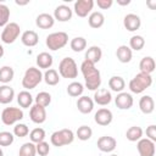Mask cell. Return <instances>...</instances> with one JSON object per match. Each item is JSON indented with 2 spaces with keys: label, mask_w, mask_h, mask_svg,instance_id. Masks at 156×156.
Instances as JSON below:
<instances>
[{
  "label": "cell",
  "mask_w": 156,
  "mask_h": 156,
  "mask_svg": "<svg viewBox=\"0 0 156 156\" xmlns=\"http://www.w3.org/2000/svg\"><path fill=\"white\" fill-rule=\"evenodd\" d=\"M80 71L85 80V87L89 90H98L101 85V76L100 71L95 67V65L84 60L80 65Z\"/></svg>",
  "instance_id": "1"
},
{
  "label": "cell",
  "mask_w": 156,
  "mask_h": 156,
  "mask_svg": "<svg viewBox=\"0 0 156 156\" xmlns=\"http://www.w3.org/2000/svg\"><path fill=\"white\" fill-rule=\"evenodd\" d=\"M43 80V73L37 67H29L26 69L24 76L22 78V87L26 90L34 89Z\"/></svg>",
  "instance_id": "2"
},
{
  "label": "cell",
  "mask_w": 156,
  "mask_h": 156,
  "mask_svg": "<svg viewBox=\"0 0 156 156\" xmlns=\"http://www.w3.org/2000/svg\"><path fill=\"white\" fill-rule=\"evenodd\" d=\"M151 84H152L151 74H146V73L140 72L129 82V89L134 94H140V93L145 91Z\"/></svg>",
  "instance_id": "3"
},
{
  "label": "cell",
  "mask_w": 156,
  "mask_h": 156,
  "mask_svg": "<svg viewBox=\"0 0 156 156\" xmlns=\"http://www.w3.org/2000/svg\"><path fill=\"white\" fill-rule=\"evenodd\" d=\"M58 73L67 79H74L78 76V66L72 57H65L58 65Z\"/></svg>",
  "instance_id": "4"
},
{
  "label": "cell",
  "mask_w": 156,
  "mask_h": 156,
  "mask_svg": "<svg viewBox=\"0 0 156 156\" xmlns=\"http://www.w3.org/2000/svg\"><path fill=\"white\" fill-rule=\"evenodd\" d=\"M68 43V34L66 32H55L51 33L46 37L45 44L46 46L52 50L56 51L58 49H62L63 46H66V44Z\"/></svg>",
  "instance_id": "5"
},
{
  "label": "cell",
  "mask_w": 156,
  "mask_h": 156,
  "mask_svg": "<svg viewBox=\"0 0 156 156\" xmlns=\"http://www.w3.org/2000/svg\"><path fill=\"white\" fill-rule=\"evenodd\" d=\"M51 144L54 146H65V145H68L71 143H73L74 140V133L71 130V129H61V130H56L51 134Z\"/></svg>",
  "instance_id": "6"
},
{
  "label": "cell",
  "mask_w": 156,
  "mask_h": 156,
  "mask_svg": "<svg viewBox=\"0 0 156 156\" xmlns=\"http://www.w3.org/2000/svg\"><path fill=\"white\" fill-rule=\"evenodd\" d=\"M20 33H21L20 26L16 22H10V23H7L4 27L0 38H1L2 43H5V44H12L20 37Z\"/></svg>",
  "instance_id": "7"
},
{
  "label": "cell",
  "mask_w": 156,
  "mask_h": 156,
  "mask_svg": "<svg viewBox=\"0 0 156 156\" xmlns=\"http://www.w3.org/2000/svg\"><path fill=\"white\" fill-rule=\"evenodd\" d=\"M23 118V111L18 107H6L1 113V121L5 126H12Z\"/></svg>",
  "instance_id": "8"
},
{
  "label": "cell",
  "mask_w": 156,
  "mask_h": 156,
  "mask_svg": "<svg viewBox=\"0 0 156 156\" xmlns=\"http://www.w3.org/2000/svg\"><path fill=\"white\" fill-rule=\"evenodd\" d=\"M136 149L140 156H155V143L147 138H141L140 140H138Z\"/></svg>",
  "instance_id": "9"
},
{
  "label": "cell",
  "mask_w": 156,
  "mask_h": 156,
  "mask_svg": "<svg viewBox=\"0 0 156 156\" xmlns=\"http://www.w3.org/2000/svg\"><path fill=\"white\" fill-rule=\"evenodd\" d=\"M94 4L95 2L93 0H77L74 2L73 10L78 17H87L93 10Z\"/></svg>",
  "instance_id": "10"
},
{
  "label": "cell",
  "mask_w": 156,
  "mask_h": 156,
  "mask_svg": "<svg viewBox=\"0 0 156 156\" xmlns=\"http://www.w3.org/2000/svg\"><path fill=\"white\" fill-rule=\"evenodd\" d=\"M98 149L102 152H112L116 146H117V141L113 136H110V135H104V136H100L98 139Z\"/></svg>",
  "instance_id": "11"
},
{
  "label": "cell",
  "mask_w": 156,
  "mask_h": 156,
  "mask_svg": "<svg viewBox=\"0 0 156 156\" xmlns=\"http://www.w3.org/2000/svg\"><path fill=\"white\" fill-rule=\"evenodd\" d=\"M29 117L32 119V122L40 124L44 123L46 121V110L45 107L34 104L33 106H30V111H29Z\"/></svg>",
  "instance_id": "12"
},
{
  "label": "cell",
  "mask_w": 156,
  "mask_h": 156,
  "mask_svg": "<svg viewBox=\"0 0 156 156\" xmlns=\"http://www.w3.org/2000/svg\"><path fill=\"white\" fill-rule=\"evenodd\" d=\"M123 26H124V28H126L127 30H129V32H135V30H138V29L140 28V26H141V20H140V17H139L138 15H135V13H128V15H126L124 18H123Z\"/></svg>",
  "instance_id": "13"
},
{
  "label": "cell",
  "mask_w": 156,
  "mask_h": 156,
  "mask_svg": "<svg viewBox=\"0 0 156 156\" xmlns=\"http://www.w3.org/2000/svg\"><path fill=\"white\" fill-rule=\"evenodd\" d=\"M115 102H116V106L121 110H129L133 104H134V100H133V96L129 94V93H118L117 96L115 98Z\"/></svg>",
  "instance_id": "14"
},
{
  "label": "cell",
  "mask_w": 156,
  "mask_h": 156,
  "mask_svg": "<svg viewBox=\"0 0 156 156\" xmlns=\"http://www.w3.org/2000/svg\"><path fill=\"white\" fill-rule=\"evenodd\" d=\"M94 119L99 126H108L113 119V115L108 108H100L96 111Z\"/></svg>",
  "instance_id": "15"
},
{
  "label": "cell",
  "mask_w": 156,
  "mask_h": 156,
  "mask_svg": "<svg viewBox=\"0 0 156 156\" xmlns=\"http://www.w3.org/2000/svg\"><path fill=\"white\" fill-rule=\"evenodd\" d=\"M54 18L58 22H67L72 18V10L67 5H58L54 11Z\"/></svg>",
  "instance_id": "16"
},
{
  "label": "cell",
  "mask_w": 156,
  "mask_h": 156,
  "mask_svg": "<svg viewBox=\"0 0 156 156\" xmlns=\"http://www.w3.org/2000/svg\"><path fill=\"white\" fill-rule=\"evenodd\" d=\"M112 100V95L107 89H98L94 94V102H96L100 106L108 105Z\"/></svg>",
  "instance_id": "17"
},
{
  "label": "cell",
  "mask_w": 156,
  "mask_h": 156,
  "mask_svg": "<svg viewBox=\"0 0 156 156\" xmlns=\"http://www.w3.org/2000/svg\"><path fill=\"white\" fill-rule=\"evenodd\" d=\"M139 108L143 113L150 115L155 110V101L150 95H144L139 100Z\"/></svg>",
  "instance_id": "18"
},
{
  "label": "cell",
  "mask_w": 156,
  "mask_h": 156,
  "mask_svg": "<svg viewBox=\"0 0 156 156\" xmlns=\"http://www.w3.org/2000/svg\"><path fill=\"white\" fill-rule=\"evenodd\" d=\"M54 23H55V18L49 13H40L37 16L35 20V24L40 29H49L54 26Z\"/></svg>",
  "instance_id": "19"
},
{
  "label": "cell",
  "mask_w": 156,
  "mask_h": 156,
  "mask_svg": "<svg viewBox=\"0 0 156 156\" xmlns=\"http://www.w3.org/2000/svg\"><path fill=\"white\" fill-rule=\"evenodd\" d=\"M15 98V90L7 84H4L0 87V104L6 105L10 104Z\"/></svg>",
  "instance_id": "20"
},
{
  "label": "cell",
  "mask_w": 156,
  "mask_h": 156,
  "mask_svg": "<svg viewBox=\"0 0 156 156\" xmlns=\"http://www.w3.org/2000/svg\"><path fill=\"white\" fill-rule=\"evenodd\" d=\"M21 40L23 43V45L28 46V48H32V46H35L39 41V35L37 32L34 30H26L23 32V34L21 35Z\"/></svg>",
  "instance_id": "21"
},
{
  "label": "cell",
  "mask_w": 156,
  "mask_h": 156,
  "mask_svg": "<svg viewBox=\"0 0 156 156\" xmlns=\"http://www.w3.org/2000/svg\"><path fill=\"white\" fill-rule=\"evenodd\" d=\"M77 107L82 113H90L94 108V101L89 96H80L77 101Z\"/></svg>",
  "instance_id": "22"
},
{
  "label": "cell",
  "mask_w": 156,
  "mask_h": 156,
  "mask_svg": "<svg viewBox=\"0 0 156 156\" xmlns=\"http://www.w3.org/2000/svg\"><path fill=\"white\" fill-rule=\"evenodd\" d=\"M116 56H117V58H118L119 62L128 63V62H130V60L133 57V51L130 50L129 46L121 45V46H118V49L116 51Z\"/></svg>",
  "instance_id": "23"
},
{
  "label": "cell",
  "mask_w": 156,
  "mask_h": 156,
  "mask_svg": "<svg viewBox=\"0 0 156 156\" xmlns=\"http://www.w3.org/2000/svg\"><path fill=\"white\" fill-rule=\"evenodd\" d=\"M101 56H102V51L99 46H90L87 52H85V61H89L91 62L93 65L98 63L100 60H101Z\"/></svg>",
  "instance_id": "24"
},
{
  "label": "cell",
  "mask_w": 156,
  "mask_h": 156,
  "mask_svg": "<svg viewBox=\"0 0 156 156\" xmlns=\"http://www.w3.org/2000/svg\"><path fill=\"white\" fill-rule=\"evenodd\" d=\"M155 60L151 56H145L141 58L140 63H139V68L141 73H146V74H151L155 71Z\"/></svg>",
  "instance_id": "25"
},
{
  "label": "cell",
  "mask_w": 156,
  "mask_h": 156,
  "mask_svg": "<svg viewBox=\"0 0 156 156\" xmlns=\"http://www.w3.org/2000/svg\"><path fill=\"white\" fill-rule=\"evenodd\" d=\"M37 66L39 68H45V69H49L51 66H52V56L49 54V52H40L38 56H37Z\"/></svg>",
  "instance_id": "26"
},
{
  "label": "cell",
  "mask_w": 156,
  "mask_h": 156,
  "mask_svg": "<svg viewBox=\"0 0 156 156\" xmlns=\"http://www.w3.org/2000/svg\"><path fill=\"white\" fill-rule=\"evenodd\" d=\"M88 22H89V26L91 28H95V29L96 28H100L105 23V16L101 12H99V11L91 12L90 16H89V18H88Z\"/></svg>",
  "instance_id": "27"
},
{
  "label": "cell",
  "mask_w": 156,
  "mask_h": 156,
  "mask_svg": "<svg viewBox=\"0 0 156 156\" xmlns=\"http://www.w3.org/2000/svg\"><path fill=\"white\" fill-rule=\"evenodd\" d=\"M108 87L111 88L112 91H116V93H122L123 89L126 88V82L122 77L119 76H113L108 79Z\"/></svg>",
  "instance_id": "28"
},
{
  "label": "cell",
  "mask_w": 156,
  "mask_h": 156,
  "mask_svg": "<svg viewBox=\"0 0 156 156\" xmlns=\"http://www.w3.org/2000/svg\"><path fill=\"white\" fill-rule=\"evenodd\" d=\"M43 79L45 80V83L48 85H56L60 82V74H58V72L56 69L49 68L43 74Z\"/></svg>",
  "instance_id": "29"
},
{
  "label": "cell",
  "mask_w": 156,
  "mask_h": 156,
  "mask_svg": "<svg viewBox=\"0 0 156 156\" xmlns=\"http://www.w3.org/2000/svg\"><path fill=\"white\" fill-rule=\"evenodd\" d=\"M17 102L21 107L23 108H28L30 107L32 102H33V96L30 95L29 91L27 90H23V91H20L18 95H17Z\"/></svg>",
  "instance_id": "30"
},
{
  "label": "cell",
  "mask_w": 156,
  "mask_h": 156,
  "mask_svg": "<svg viewBox=\"0 0 156 156\" xmlns=\"http://www.w3.org/2000/svg\"><path fill=\"white\" fill-rule=\"evenodd\" d=\"M13 76H15V71L12 67L2 66L0 68V83H4V84L10 83L13 79Z\"/></svg>",
  "instance_id": "31"
},
{
  "label": "cell",
  "mask_w": 156,
  "mask_h": 156,
  "mask_svg": "<svg viewBox=\"0 0 156 156\" xmlns=\"http://www.w3.org/2000/svg\"><path fill=\"white\" fill-rule=\"evenodd\" d=\"M84 91V87L82 83L79 82H72L71 84H68L67 87V94L72 98H77V96H80Z\"/></svg>",
  "instance_id": "32"
},
{
  "label": "cell",
  "mask_w": 156,
  "mask_h": 156,
  "mask_svg": "<svg viewBox=\"0 0 156 156\" xmlns=\"http://www.w3.org/2000/svg\"><path fill=\"white\" fill-rule=\"evenodd\" d=\"M126 136H127V139L129 141H138L143 136V129L140 127H138V126H133L127 130Z\"/></svg>",
  "instance_id": "33"
},
{
  "label": "cell",
  "mask_w": 156,
  "mask_h": 156,
  "mask_svg": "<svg viewBox=\"0 0 156 156\" xmlns=\"http://www.w3.org/2000/svg\"><path fill=\"white\" fill-rule=\"evenodd\" d=\"M37 155V149H35V144L32 141L24 143L21 147H20V152L18 156H35Z\"/></svg>",
  "instance_id": "34"
},
{
  "label": "cell",
  "mask_w": 156,
  "mask_h": 156,
  "mask_svg": "<svg viewBox=\"0 0 156 156\" xmlns=\"http://www.w3.org/2000/svg\"><path fill=\"white\" fill-rule=\"evenodd\" d=\"M71 49L74 52H80L87 48V40L83 37H76L71 40Z\"/></svg>",
  "instance_id": "35"
},
{
  "label": "cell",
  "mask_w": 156,
  "mask_h": 156,
  "mask_svg": "<svg viewBox=\"0 0 156 156\" xmlns=\"http://www.w3.org/2000/svg\"><path fill=\"white\" fill-rule=\"evenodd\" d=\"M144 45H145V39L141 35H133L129 39V48H130V50L139 51V50H141L144 48Z\"/></svg>",
  "instance_id": "36"
},
{
  "label": "cell",
  "mask_w": 156,
  "mask_h": 156,
  "mask_svg": "<svg viewBox=\"0 0 156 156\" xmlns=\"http://www.w3.org/2000/svg\"><path fill=\"white\" fill-rule=\"evenodd\" d=\"M76 135H77V138H78L79 140L85 141V140H89V139L91 138L93 130H91V128L88 127V126H80V127L77 129Z\"/></svg>",
  "instance_id": "37"
},
{
  "label": "cell",
  "mask_w": 156,
  "mask_h": 156,
  "mask_svg": "<svg viewBox=\"0 0 156 156\" xmlns=\"http://www.w3.org/2000/svg\"><path fill=\"white\" fill-rule=\"evenodd\" d=\"M45 130L43 128H34L30 133H29V138H30V141L34 143V144H38L40 141H44L45 139Z\"/></svg>",
  "instance_id": "38"
},
{
  "label": "cell",
  "mask_w": 156,
  "mask_h": 156,
  "mask_svg": "<svg viewBox=\"0 0 156 156\" xmlns=\"http://www.w3.org/2000/svg\"><path fill=\"white\" fill-rule=\"evenodd\" d=\"M50 102H51V95L49 93L40 91V93L37 94V96H35V104L37 105H40L43 107H46V106L50 105Z\"/></svg>",
  "instance_id": "39"
},
{
  "label": "cell",
  "mask_w": 156,
  "mask_h": 156,
  "mask_svg": "<svg viewBox=\"0 0 156 156\" xmlns=\"http://www.w3.org/2000/svg\"><path fill=\"white\" fill-rule=\"evenodd\" d=\"M10 9L5 4H0V27H5L9 23Z\"/></svg>",
  "instance_id": "40"
},
{
  "label": "cell",
  "mask_w": 156,
  "mask_h": 156,
  "mask_svg": "<svg viewBox=\"0 0 156 156\" xmlns=\"http://www.w3.org/2000/svg\"><path fill=\"white\" fill-rule=\"evenodd\" d=\"M13 134L18 138H24L29 134V128L24 123H17L13 127Z\"/></svg>",
  "instance_id": "41"
},
{
  "label": "cell",
  "mask_w": 156,
  "mask_h": 156,
  "mask_svg": "<svg viewBox=\"0 0 156 156\" xmlns=\"http://www.w3.org/2000/svg\"><path fill=\"white\" fill-rule=\"evenodd\" d=\"M15 140V136L10 132H0V146H10Z\"/></svg>",
  "instance_id": "42"
},
{
  "label": "cell",
  "mask_w": 156,
  "mask_h": 156,
  "mask_svg": "<svg viewBox=\"0 0 156 156\" xmlns=\"http://www.w3.org/2000/svg\"><path fill=\"white\" fill-rule=\"evenodd\" d=\"M35 149H37V154H39V156H46L50 151V146L46 141H40V143L35 144Z\"/></svg>",
  "instance_id": "43"
},
{
  "label": "cell",
  "mask_w": 156,
  "mask_h": 156,
  "mask_svg": "<svg viewBox=\"0 0 156 156\" xmlns=\"http://www.w3.org/2000/svg\"><path fill=\"white\" fill-rule=\"evenodd\" d=\"M146 136L151 141H154V143L156 141V126L155 124H151L146 128Z\"/></svg>",
  "instance_id": "44"
},
{
  "label": "cell",
  "mask_w": 156,
  "mask_h": 156,
  "mask_svg": "<svg viewBox=\"0 0 156 156\" xmlns=\"http://www.w3.org/2000/svg\"><path fill=\"white\" fill-rule=\"evenodd\" d=\"M113 0H96V5L101 9V10H107L112 6Z\"/></svg>",
  "instance_id": "45"
},
{
  "label": "cell",
  "mask_w": 156,
  "mask_h": 156,
  "mask_svg": "<svg viewBox=\"0 0 156 156\" xmlns=\"http://www.w3.org/2000/svg\"><path fill=\"white\" fill-rule=\"evenodd\" d=\"M117 4L121 5V6H126V5L130 4V0H117Z\"/></svg>",
  "instance_id": "46"
},
{
  "label": "cell",
  "mask_w": 156,
  "mask_h": 156,
  "mask_svg": "<svg viewBox=\"0 0 156 156\" xmlns=\"http://www.w3.org/2000/svg\"><path fill=\"white\" fill-rule=\"evenodd\" d=\"M147 5L150 6V9H155L156 7V0H152V1H147Z\"/></svg>",
  "instance_id": "47"
},
{
  "label": "cell",
  "mask_w": 156,
  "mask_h": 156,
  "mask_svg": "<svg viewBox=\"0 0 156 156\" xmlns=\"http://www.w3.org/2000/svg\"><path fill=\"white\" fill-rule=\"evenodd\" d=\"M4 52H5V51H4V48H2V45L0 44V57L4 56Z\"/></svg>",
  "instance_id": "48"
},
{
  "label": "cell",
  "mask_w": 156,
  "mask_h": 156,
  "mask_svg": "<svg viewBox=\"0 0 156 156\" xmlns=\"http://www.w3.org/2000/svg\"><path fill=\"white\" fill-rule=\"evenodd\" d=\"M0 156H4V152H2V150H1V147H0Z\"/></svg>",
  "instance_id": "49"
},
{
  "label": "cell",
  "mask_w": 156,
  "mask_h": 156,
  "mask_svg": "<svg viewBox=\"0 0 156 156\" xmlns=\"http://www.w3.org/2000/svg\"><path fill=\"white\" fill-rule=\"evenodd\" d=\"M111 156H118V155H115V154H113V155H111Z\"/></svg>",
  "instance_id": "50"
}]
</instances>
